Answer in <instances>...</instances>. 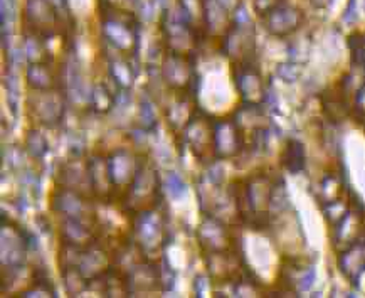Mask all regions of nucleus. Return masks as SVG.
Returning <instances> with one entry per match:
<instances>
[{
  "instance_id": "1",
  "label": "nucleus",
  "mask_w": 365,
  "mask_h": 298,
  "mask_svg": "<svg viewBox=\"0 0 365 298\" xmlns=\"http://www.w3.org/2000/svg\"><path fill=\"white\" fill-rule=\"evenodd\" d=\"M101 19V34L105 44L116 54L133 58L140 46L138 22L135 21L133 14L103 0Z\"/></svg>"
},
{
  "instance_id": "2",
  "label": "nucleus",
  "mask_w": 365,
  "mask_h": 298,
  "mask_svg": "<svg viewBox=\"0 0 365 298\" xmlns=\"http://www.w3.org/2000/svg\"><path fill=\"white\" fill-rule=\"evenodd\" d=\"M132 235L145 256L160 253L163 246L167 245V225L165 217L158 212V209H148L135 214L132 217Z\"/></svg>"
},
{
  "instance_id": "3",
  "label": "nucleus",
  "mask_w": 365,
  "mask_h": 298,
  "mask_svg": "<svg viewBox=\"0 0 365 298\" xmlns=\"http://www.w3.org/2000/svg\"><path fill=\"white\" fill-rule=\"evenodd\" d=\"M162 34L170 53L194 56L197 53L202 37L189 22L182 17L180 11H165L162 17Z\"/></svg>"
},
{
  "instance_id": "4",
  "label": "nucleus",
  "mask_w": 365,
  "mask_h": 298,
  "mask_svg": "<svg viewBox=\"0 0 365 298\" xmlns=\"http://www.w3.org/2000/svg\"><path fill=\"white\" fill-rule=\"evenodd\" d=\"M66 96L59 88L46 91L31 90L26 100L27 115L42 127L54 128L63 122L64 108H66Z\"/></svg>"
},
{
  "instance_id": "5",
  "label": "nucleus",
  "mask_w": 365,
  "mask_h": 298,
  "mask_svg": "<svg viewBox=\"0 0 365 298\" xmlns=\"http://www.w3.org/2000/svg\"><path fill=\"white\" fill-rule=\"evenodd\" d=\"M182 138L200 162L212 164L214 160H217L214 152V118L205 111L200 108L195 111L189 125L182 132Z\"/></svg>"
},
{
  "instance_id": "6",
  "label": "nucleus",
  "mask_w": 365,
  "mask_h": 298,
  "mask_svg": "<svg viewBox=\"0 0 365 298\" xmlns=\"http://www.w3.org/2000/svg\"><path fill=\"white\" fill-rule=\"evenodd\" d=\"M91 199L93 197H90V195H84L81 192H76V190L58 185L53 195H51V209L61 217L83 221L91 226H96L98 220Z\"/></svg>"
},
{
  "instance_id": "7",
  "label": "nucleus",
  "mask_w": 365,
  "mask_h": 298,
  "mask_svg": "<svg viewBox=\"0 0 365 298\" xmlns=\"http://www.w3.org/2000/svg\"><path fill=\"white\" fill-rule=\"evenodd\" d=\"M106 157H108L110 179L115 189V204H120L121 199L125 197L126 190L132 185L135 175H137L140 165H142L143 157L137 155V153L125 147L115 148Z\"/></svg>"
},
{
  "instance_id": "8",
  "label": "nucleus",
  "mask_w": 365,
  "mask_h": 298,
  "mask_svg": "<svg viewBox=\"0 0 365 298\" xmlns=\"http://www.w3.org/2000/svg\"><path fill=\"white\" fill-rule=\"evenodd\" d=\"M162 79L168 90H187L195 96L199 76L194 68V56L175 54L168 51L162 61Z\"/></svg>"
},
{
  "instance_id": "9",
  "label": "nucleus",
  "mask_w": 365,
  "mask_h": 298,
  "mask_svg": "<svg viewBox=\"0 0 365 298\" xmlns=\"http://www.w3.org/2000/svg\"><path fill=\"white\" fill-rule=\"evenodd\" d=\"M317 272L312 263L299 258H287L279 268L278 295L276 297H299V293L310 290L315 283Z\"/></svg>"
},
{
  "instance_id": "10",
  "label": "nucleus",
  "mask_w": 365,
  "mask_h": 298,
  "mask_svg": "<svg viewBox=\"0 0 365 298\" xmlns=\"http://www.w3.org/2000/svg\"><path fill=\"white\" fill-rule=\"evenodd\" d=\"M350 207L339 222L331 226V245L336 253L365 240V209L357 199L349 201Z\"/></svg>"
},
{
  "instance_id": "11",
  "label": "nucleus",
  "mask_w": 365,
  "mask_h": 298,
  "mask_svg": "<svg viewBox=\"0 0 365 298\" xmlns=\"http://www.w3.org/2000/svg\"><path fill=\"white\" fill-rule=\"evenodd\" d=\"M246 135L232 116L214 118V152L217 160L236 158L246 150Z\"/></svg>"
},
{
  "instance_id": "12",
  "label": "nucleus",
  "mask_w": 365,
  "mask_h": 298,
  "mask_svg": "<svg viewBox=\"0 0 365 298\" xmlns=\"http://www.w3.org/2000/svg\"><path fill=\"white\" fill-rule=\"evenodd\" d=\"M232 79L236 90L240 91L242 101L246 103L263 105L268 95V88L255 61L232 63Z\"/></svg>"
},
{
  "instance_id": "13",
  "label": "nucleus",
  "mask_w": 365,
  "mask_h": 298,
  "mask_svg": "<svg viewBox=\"0 0 365 298\" xmlns=\"http://www.w3.org/2000/svg\"><path fill=\"white\" fill-rule=\"evenodd\" d=\"M26 31L49 39L58 34L61 26L59 11L48 0H27L26 4Z\"/></svg>"
},
{
  "instance_id": "14",
  "label": "nucleus",
  "mask_w": 365,
  "mask_h": 298,
  "mask_svg": "<svg viewBox=\"0 0 365 298\" xmlns=\"http://www.w3.org/2000/svg\"><path fill=\"white\" fill-rule=\"evenodd\" d=\"M255 29L252 24H232L227 34L222 37L221 51L232 63H251L255 59Z\"/></svg>"
},
{
  "instance_id": "15",
  "label": "nucleus",
  "mask_w": 365,
  "mask_h": 298,
  "mask_svg": "<svg viewBox=\"0 0 365 298\" xmlns=\"http://www.w3.org/2000/svg\"><path fill=\"white\" fill-rule=\"evenodd\" d=\"M197 243L202 253H212V251H222L236 246L229 227L216 216L205 214V217L197 227Z\"/></svg>"
},
{
  "instance_id": "16",
  "label": "nucleus",
  "mask_w": 365,
  "mask_h": 298,
  "mask_svg": "<svg viewBox=\"0 0 365 298\" xmlns=\"http://www.w3.org/2000/svg\"><path fill=\"white\" fill-rule=\"evenodd\" d=\"M195 96L187 90H170L168 105L165 106V118L168 127L175 133H182L199 108L194 103Z\"/></svg>"
},
{
  "instance_id": "17",
  "label": "nucleus",
  "mask_w": 365,
  "mask_h": 298,
  "mask_svg": "<svg viewBox=\"0 0 365 298\" xmlns=\"http://www.w3.org/2000/svg\"><path fill=\"white\" fill-rule=\"evenodd\" d=\"M56 184L61 185V187L76 190V192L93 197L88 162H83L81 157H73L71 160L63 162L59 165L58 175H56Z\"/></svg>"
},
{
  "instance_id": "18",
  "label": "nucleus",
  "mask_w": 365,
  "mask_h": 298,
  "mask_svg": "<svg viewBox=\"0 0 365 298\" xmlns=\"http://www.w3.org/2000/svg\"><path fill=\"white\" fill-rule=\"evenodd\" d=\"M303 24V12L292 6H278L264 16V27L271 36L288 37Z\"/></svg>"
},
{
  "instance_id": "19",
  "label": "nucleus",
  "mask_w": 365,
  "mask_h": 298,
  "mask_svg": "<svg viewBox=\"0 0 365 298\" xmlns=\"http://www.w3.org/2000/svg\"><path fill=\"white\" fill-rule=\"evenodd\" d=\"M322 110L327 118L331 123H340L344 122L347 116L352 113V105H350V96L341 90L340 86H336L335 90H327L322 95Z\"/></svg>"
},
{
  "instance_id": "20",
  "label": "nucleus",
  "mask_w": 365,
  "mask_h": 298,
  "mask_svg": "<svg viewBox=\"0 0 365 298\" xmlns=\"http://www.w3.org/2000/svg\"><path fill=\"white\" fill-rule=\"evenodd\" d=\"M205 31L214 37H224L231 29V19L222 0H204Z\"/></svg>"
},
{
  "instance_id": "21",
  "label": "nucleus",
  "mask_w": 365,
  "mask_h": 298,
  "mask_svg": "<svg viewBox=\"0 0 365 298\" xmlns=\"http://www.w3.org/2000/svg\"><path fill=\"white\" fill-rule=\"evenodd\" d=\"M108 74L118 91H130L137 78V68L133 66L132 58L113 53L108 56Z\"/></svg>"
},
{
  "instance_id": "22",
  "label": "nucleus",
  "mask_w": 365,
  "mask_h": 298,
  "mask_svg": "<svg viewBox=\"0 0 365 298\" xmlns=\"http://www.w3.org/2000/svg\"><path fill=\"white\" fill-rule=\"evenodd\" d=\"M26 83L29 90L46 91L59 88V74L54 73L53 63L29 64L26 69Z\"/></svg>"
},
{
  "instance_id": "23",
  "label": "nucleus",
  "mask_w": 365,
  "mask_h": 298,
  "mask_svg": "<svg viewBox=\"0 0 365 298\" xmlns=\"http://www.w3.org/2000/svg\"><path fill=\"white\" fill-rule=\"evenodd\" d=\"M232 118L236 120V123L240 125V128L245 132V135H252L257 130L266 127L264 110L257 103H246V101H242L240 108L234 111Z\"/></svg>"
},
{
  "instance_id": "24",
  "label": "nucleus",
  "mask_w": 365,
  "mask_h": 298,
  "mask_svg": "<svg viewBox=\"0 0 365 298\" xmlns=\"http://www.w3.org/2000/svg\"><path fill=\"white\" fill-rule=\"evenodd\" d=\"M279 160H282V165L289 172V174H302L307 167L305 145L299 140H297V138H289V140L284 143Z\"/></svg>"
},
{
  "instance_id": "25",
  "label": "nucleus",
  "mask_w": 365,
  "mask_h": 298,
  "mask_svg": "<svg viewBox=\"0 0 365 298\" xmlns=\"http://www.w3.org/2000/svg\"><path fill=\"white\" fill-rule=\"evenodd\" d=\"M116 105V93L110 90L105 83H96L91 86L88 108L96 115H108Z\"/></svg>"
},
{
  "instance_id": "26",
  "label": "nucleus",
  "mask_w": 365,
  "mask_h": 298,
  "mask_svg": "<svg viewBox=\"0 0 365 298\" xmlns=\"http://www.w3.org/2000/svg\"><path fill=\"white\" fill-rule=\"evenodd\" d=\"M344 180L340 179V175L336 172H329V174L322 177L320 184H318L317 199L320 201L322 206H327V204H331L344 197Z\"/></svg>"
},
{
  "instance_id": "27",
  "label": "nucleus",
  "mask_w": 365,
  "mask_h": 298,
  "mask_svg": "<svg viewBox=\"0 0 365 298\" xmlns=\"http://www.w3.org/2000/svg\"><path fill=\"white\" fill-rule=\"evenodd\" d=\"M44 37L34 34V32L26 31L24 43H22V48H24L26 59L29 64L36 63H53V56H51V51L46 48Z\"/></svg>"
},
{
  "instance_id": "28",
  "label": "nucleus",
  "mask_w": 365,
  "mask_h": 298,
  "mask_svg": "<svg viewBox=\"0 0 365 298\" xmlns=\"http://www.w3.org/2000/svg\"><path fill=\"white\" fill-rule=\"evenodd\" d=\"M179 11L182 17L204 37L205 32V9L204 0H179Z\"/></svg>"
},
{
  "instance_id": "29",
  "label": "nucleus",
  "mask_w": 365,
  "mask_h": 298,
  "mask_svg": "<svg viewBox=\"0 0 365 298\" xmlns=\"http://www.w3.org/2000/svg\"><path fill=\"white\" fill-rule=\"evenodd\" d=\"M61 268V277H63L64 288H66V293L71 297H76L84 290H90V282L83 277V273L79 272L76 267H59Z\"/></svg>"
},
{
  "instance_id": "30",
  "label": "nucleus",
  "mask_w": 365,
  "mask_h": 298,
  "mask_svg": "<svg viewBox=\"0 0 365 298\" xmlns=\"http://www.w3.org/2000/svg\"><path fill=\"white\" fill-rule=\"evenodd\" d=\"M24 150L29 153V155L34 158V160H41V158L44 157L49 150L48 138H46L44 135L39 132V130L31 128L29 132L26 133Z\"/></svg>"
},
{
  "instance_id": "31",
  "label": "nucleus",
  "mask_w": 365,
  "mask_h": 298,
  "mask_svg": "<svg viewBox=\"0 0 365 298\" xmlns=\"http://www.w3.org/2000/svg\"><path fill=\"white\" fill-rule=\"evenodd\" d=\"M157 111L148 98H143L140 103V128L150 133L157 128Z\"/></svg>"
},
{
  "instance_id": "32",
  "label": "nucleus",
  "mask_w": 365,
  "mask_h": 298,
  "mask_svg": "<svg viewBox=\"0 0 365 298\" xmlns=\"http://www.w3.org/2000/svg\"><path fill=\"white\" fill-rule=\"evenodd\" d=\"M349 48L352 53V66L365 71V34L350 36Z\"/></svg>"
},
{
  "instance_id": "33",
  "label": "nucleus",
  "mask_w": 365,
  "mask_h": 298,
  "mask_svg": "<svg viewBox=\"0 0 365 298\" xmlns=\"http://www.w3.org/2000/svg\"><path fill=\"white\" fill-rule=\"evenodd\" d=\"M302 64L298 63H282L276 66V74H278V78L284 83L298 81V78L302 76Z\"/></svg>"
},
{
  "instance_id": "34",
  "label": "nucleus",
  "mask_w": 365,
  "mask_h": 298,
  "mask_svg": "<svg viewBox=\"0 0 365 298\" xmlns=\"http://www.w3.org/2000/svg\"><path fill=\"white\" fill-rule=\"evenodd\" d=\"M165 189L172 197L179 199L180 195L185 194V183L182 180V177L179 174H175V172H168L165 179Z\"/></svg>"
},
{
  "instance_id": "35",
  "label": "nucleus",
  "mask_w": 365,
  "mask_h": 298,
  "mask_svg": "<svg viewBox=\"0 0 365 298\" xmlns=\"http://www.w3.org/2000/svg\"><path fill=\"white\" fill-rule=\"evenodd\" d=\"M352 115L359 122L365 123V83L355 91L354 103H352Z\"/></svg>"
},
{
  "instance_id": "36",
  "label": "nucleus",
  "mask_w": 365,
  "mask_h": 298,
  "mask_svg": "<svg viewBox=\"0 0 365 298\" xmlns=\"http://www.w3.org/2000/svg\"><path fill=\"white\" fill-rule=\"evenodd\" d=\"M14 17H16L14 0H2V34L7 32V26L11 27Z\"/></svg>"
},
{
  "instance_id": "37",
  "label": "nucleus",
  "mask_w": 365,
  "mask_h": 298,
  "mask_svg": "<svg viewBox=\"0 0 365 298\" xmlns=\"http://www.w3.org/2000/svg\"><path fill=\"white\" fill-rule=\"evenodd\" d=\"M282 2L283 0H255V11L261 16H266L273 9L282 6Z\"/></svg>"
},
{
  "instance_id": "38",
  "label": "nucleus",
  "mask_w": 365,
  "mask_h": 298,
  "mask_svg": "<svg viewBox=\"0 0 365 298\" xmlns=\"http://www.w3.org/2000/svg\"><path fill=\"white\" fill-rule=\"evenodd\" d=\"M234 24H240V26H250V24H252L250 14H247L246 7L242 6V4H240V6L236 7V12H234Z\"/></svg>"
},
{
  "instance_id": "39",
  "label": "nucleus",
  "mask_w": 365,
  "mask_h": 298,
  "mask_svg": "<svg viewBox=\"0 0 365 298\" xmlns=\"http://www.w3.org/2000/svg\"><path fill=\"white\" fill-rule=\"evenodd\" d=\"M209 280H210V278L202 277V274L195 277V280H194L195 297H204L205 295V290H207V287H209Z\"/></svg>"
},
{
  "instance_id": "40",
  "label": "nucleus",
  "mask_w": 365,
  "mask_h": 298,
  "mask_svg": "<svg viewBox=\"0 0 365 298\" xmlns=\"http://www.w3.org/2000/svg\"><path fill=\"white\" fill-rule=\"evenodd\" d=\"M359 14H357V0H350L347 11L344 14V22L345 24H354L357 21Z\"/></svg>"
},
{
  "instance_id": "41",
  "label": "nucleus",
  "mask_w": 365,
  "mask_h": 298,
  "mask_svg": "<svg viewBox=\"0 0 365 298\" xmlns=\"http://www.w3.org/2000/svg\"><path fill=\"white\" fill-rule=\"evenodd\" d=\"M308 2H310L315 9H327L331 6V2H334V0H308Z\"/></svg>"
},
{
  "instance_id": "42",
  "label": "nucleus",
  "mask_w": 365,
  "mask_h": 298,
  "mask_svg": "<svg viewBox=\"0 0 365 298\" xmlns=\"http://www.w3.org/2000/svg\"><path fill=\"white\" fill-rule=\"evenodd\" d=\"M48 2L53 4L59 12H63V9H66V0H48Z\"/></svg>"
}]
</instances>
